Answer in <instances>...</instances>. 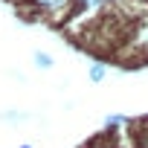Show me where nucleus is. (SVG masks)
I'll list each match as a JSON object with an SVG mask.
<instances>
[{"label": "nucleus", "instance_id": "f257e3e1", "mask_svg": "<svg viewBox=\"0 0 148 148\" xmlns=\"http://www.w3.org/2000/svg\"><path fill=\"white\" fill-rule=\"evenodd\" d=\"M35 6H41V9H49V12H55V9L67 6V0H35Z\"/></svg>", "mask_w": 148, "mask_h": 148}, {"label": "nucleus", "instance_id": "f03ea898", "mask_svg": "<svg viewBox=\"0 0 148 148\" xmlns=\"http://www.w3.org/2000/svg\"><path fill=\"white\" fill-rule=\"evenodd\" d=\"M35 64L44 67V70H49V67H52V58H49L47 52H35Z\"/></svg>", "mask_w": 148, "mask_h": 148}, {"label": "nucleus", "instance_id": "7ed1b4c3", "mask_svg": "<svg viewBox=\"0 0 148 148\" xmlns=\"http://www.w3.org/2000/svg\"><path fill=\"white\" fill-rule=\"evenodd\" d=\"M90 79H93V82H102V79H105V64H93Z\"/></svg>", "mask_w": 148, "mask_h": 148}, {"label": "nucleus", "instance_id": "20e7f679", "mask_svg": "<svg viewBox=\"0 0 148 148\" xmlns=\"http://www.w3.org/2000/svg\"><path fill=\"white\" fill-rule=\"evenodd\" d=\"M82 6H99V3H105V0H79Z\"/></svg>", "mask_w": 148, "mask_h": 148}, {"label": "nucleus", "instance_id": "39448f33", "mask_svg": "<svg viewBox=\"0 0 148 148\" xmlns=\"http://www.w3.org/2000/svg\"><path fill=\"white\" fill-rule=\"evenodd\" d=\"M21 148H29V145H21Z\"/></svg>", "mask_w": 148, "mask_h": 148}]
</instances>
